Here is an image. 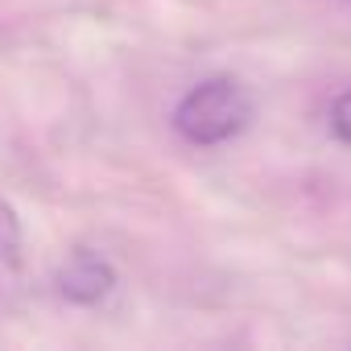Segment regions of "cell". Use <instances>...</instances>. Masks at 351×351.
Masks as SVG:
<instances>
[{"mask_svg": "<svg viewBox=\"0 0 351 351\" xmlns=\"http://www.w3.org/2000/svg\"><path fill=\"white\" fill-rule=\"evenodd\" d=\"M54 281H58V293H62L66 302H75V306H95V302H104V298L112 293L116 269H112L99 252L79 248V252L58 269Z\"/></svg>", "mask_w": 351, "mask_h": 351, "instance_id": "cell-2", "label": "cell"}, {"mask_svg": "<svg viewBox=\"0 0 351 351\" xmlns=\"http://www.w3.org/2000/svg\"><path fill=\"white\" fill-rule=\"evenodd\" d=\"M248 120H252V95L244 83L228 75L199 83L173 108V128L191 145H223L236 132H244Z\"/></svg>", "mask_w": 351, "mask_h": 351, "instance_id": "cell-1", "label": "cell"}, {"mask_svg": "<svg viewBox=\"0 0 351 351\" xmlns=\"http://www.w3.org/2000/svg\"><path fill=\"white\" fill-rule=\"evenodd\" d=\"M21 252H25V232H21V219H17L13 203L0 199V265L21 269Z\"/></svg>", "mask_w": 351, "mask_h": 351, "instance_id": "cell-3", "label": "cell"}, {"mask_svg": "<svg viewBox=\"0 0 351 351\" xmlns=\"http://www.w3.org/2000/svg\"><path fill=\"white\" fill-rule=\"evenodd\" d=\"M330 132H335L343 145H351V91H343V95L330 104Z\"/></svg>", "mask_w": 351, "mask_h": 351, "instance_id": "cell-4", "label": "cell"}]
</instances>
